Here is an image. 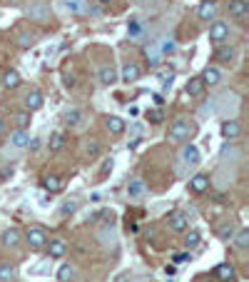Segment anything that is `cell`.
<instances>
[{
	"mask_svg": "<svg viewBox=\"0 0 249 282\" xmlns=\"http://www.w3.org/2000/svg\"><path fill=\"white\" fill-rule=\"evenodd\" d=\"M194 133H197V128H194V123H189L187 118H180V120H175V123L170 125V140L185 142V140H189Z\"/></svg>",
	"mask_w": 249,
	"mask_h": 282,
	"instance_id": "obj_1",
	"label": "cell"
},
{
	"mask_svg": "<svg viewBox=\"0 0 249 282\" xmlns=\"http://www.w3.org/2000/svg\"><path fill=\"white\" fill-rule=\"evenodd\" d=\"M48 240H50V237H48V230L40 227V225H30V227L25 230V242L30 245V250H43Z\"/></svg>",
	"mask_w": 249,
	"mask_h": 282,
	"instance_id": "obj_2",
	"label": "cell"
},
{
	"mask_svg": "<svg viewBox=\"0 0 249 282\" xmlns=\"http://www.w3.org/2000/svg\"><path fill=\"white\" fill-rule=\"evenodd\" d=\"M25 15L30 18V20H35V23H48L50 20V8L45 5V3H30L28 8H25Z\"/></svg>",
	"mask_w": 249,
	"mask_h": 282,
	"instance_id": "obj_3",
	"label": "cell"
},
{
	"mask_svg": "<svg viewBox=\"0 0 249 282\" xmlns=\"http://www.w3.org/2000/svg\"><path fill=\"white\" fill-rule=\"evenodd\" d=\"M209 40H212L214 45L227 43V40H229V25H227L224 20H214V23L209 25Z\"/></svg>",
	"mask_w": 249,
	"mask_h": 282,
	"instance_id": "obj_4",
	"label": "cell"
},
{
	"mask_svg": "<svg viewBox=\"0 0 249 282\" xmlns=\"http://www.w3.org/2000/svg\"><path fill=\"white\" fill-rule=\"evenodd\" d=\"M167 222H170V230L172 232H187L189 230V215L182 210H175L167 217Z\"/></svg>",
	"mask_w": 249,
	"mask_h": 282,
	"instance_id": "obj_5",
	"label": "cell"
},
{
	"mask_svg": "<svg viewBox=\"0 0 249 282\" xmlns=\"http://www.w3.org/2000/svg\"><path fill=\"white\" fill-rule=\"evenodd\" d=\"M45 250H48V257L50 260H60V257H65V252H67V245H65V240L53 237V240L45 242Z\"/></svg>",
	"mask_w": 249,
	"mask_h": 282,
	"instance_id": "obj_6",
	"label": "cell"
},
{
	"mask_svg": "<svg viewBox=\"0 0 249 282\" xmlns=\"http://www.w3.org/2000/svg\"><path fill=\"white\" fill-rule=\"evenodd\" d=\"M43 105H45V98H43L40 90H30V92L25 95V110H28V113H35V110H40Z\"/></svg>",
	"mask_w": 249,
	"mask_h": 282,
	"instance_id": "obj_7",
	"label": "cell"
},
{
	"mask_svg": "<svg viewBox=\"0 0 249 282\" xmlns=\"http://www.w3.org/2000/svg\"><path fill=\"white\" fill-rule=\"evenodd\" d=\"M189 190H192V193H197V195L207 193V190H209V175L197 172L194 177H189Z\"/></svg>",
	"mask_w": 249,
	"mask_h": 282,
	"instance_id": "obj_8",
	"label": "cell"
},
{
	"mask_svg": "<svg viewBox=\"0 0 249 282\" xmlns=\"http://www.w3.org/2000/svg\"><path fill=\"white\" fill-rule=\"evenodd\" d=\"M199 77H202V82H204V85L214 87V85H219V82H222V70H219L217 65H207L204 72H202Z\"/></svg>",
	"mask_w": 249,
	"mask_h": 282,
	"instance_id": "obj_9",
	"label": "cell"
},
{
	"mask_svg": "<svg viewBox=\"0 0 249 282\" xmlns=\"http://www.w3.org/2000/svg\"><path fill=\"white\" fill-rule=\"evenodd\" d=\"M214 277L219 282H232V280H237V270L229 262H222V265L214 267Z\"/></svg>",
	"mask_w": 249,
	"mask_h": 282,
	"instance_id": "obj_10",
	"label": "cell"
},
{
	"mask_svg": "<svg viewBox=\"0 0 249 282\" xmlns=\"http://www.w3.org/2000/svg\"><path fill=\"white\" fill-rule=\"evenodd\" d=\"M219 130H222V138H224V140H237L239 133H242V128H239L237 120H224Z\"/></svg>",
	"mask_w": 249,
	"mask_h": 282,
	"instance_id": "obj_11",
	"label": "cell"
},
{
	"mask_svg": "<svg viewBox=\"0 0 249 282\" xmlns=\"http://www.w3.org/2000/svg\"><path fill=\"white\" fill-rule=\"evenodd\" d=\"M3 247H8V250H18L20 247V232L15 230V227H10V230H5L3 232Z\"/></svg>",
	"mask_w": 249,
	"mask_h": 282,
	"instance_id": "obj_12",
	"label": "cell"
},
{
	"mask_svg": "<svg viewBox=\"0 0 249 282\" xmlns=\"http://www.w3.org/2000/svg\"><path fill=\"white\" fill-rule=\"evenodd\" d=\"M229 15H232V18H247L249 0H229Z\"/></svg>",
	"mask_w": 249,
	"mask_h": 282,
	"instance_id": "obj_13",
	"label": "cell"
},
{
	"mask_svg": "<svg viewBox=\"0 0 249 282\" xmlns=\"http://www.w3.org/2000/svg\"><path fill=\"white\" fill-rule=\"evenodd\" d=\"M214 13H217V3H209V0H202L197 8L199 20H214Z\"/></svg>",
	"mask_w": 249,
	"mask_h": 282,
	"instance_id": "obj_14",
	"label": "cell"
},
{
	"mask_svg": "<svg viewBox=\"0 0 249 282\" xmlns=\"http://www.w3.org/2000/svg\"><path fill=\"white\" fill-rule=\"evenodd\" d=\"M145 193H147V187H145L142 180H130V182H127V198H130V200H140Z\"/></svg>",
	"mask_w": 249,
	"mask_h": 282,
	"instance_id": "obj_15",
	"label": "cell"
},
{
	"mask_svg": "<svg viewBox=\"0 0 249 282\" xmlns=\"http://www.w3.org/2000/svg\"><path fill=\"white\" fill-rule=\"evenodd\" d=\"M204 82H202V77H189L187 80V85H185V92L189 95V98H197V95H202L204 92Z\"/></svg>",
	"mask_w": 249,
	"mask_h": 282,
	"instance_id": "obj_16",
	"label": "cell"
},
{
	"mask_svg": "<svg viewBox=\"0 0 249 282\" xmlns=\"http://www.w3.org/2000/svg\"><path fill=\"white\" fill-rule=\"evenodd\" d=\"M10 145H13L15 150H25V147L30 145V135H28L25 130H15V133H10Z\"/></svg>",
	"mask_w": 249,
	"mask_h": 282,
	"instance_id": "obj_17",
	"label": "cell"
},
{
	"mask_svg": "<svg viewBox=\"0 0 249 282\" xmlns=\"http://www.w3.org/2000/svg\"><path fill=\"white\" fill-rule=\"evenodd\" d=\"M214 60H217V63L229 65V63H234V60H237V50H234V48H217Z\"/></svg>",
	"mask_w": 249,
	"mask_h": 282,
	"instance_id": "obj_18",
	"label": "cell"
},
{
	"mask_svg": "<svg viewBox=\"0 0 249 282\" xmlns=\"http://www.w3.org/2000/svg\"><path fill=\"white\" fill-rule=\"evenodd\" d=\"M97 77H100V82H102V85H115V82L120 80V77H117V70H115L112 65H105V68H100Z\"/></svg>",
	"mask_w": 249,
	"mask_h": 282,
	"instance_id": "obj_19",
	"label": "cell"
},
{
	"mask_svg": "<svg viewBox=\"0 0 249 282\" xmlns=\"http://www.w3.org/2000/svg\"><path fill=\"white\" fill-rule=\"evenodd\" d=\"M199 147L197 145H185L182 147V162H187V165H197L199 162Z\"/></svg>",
	"mask_w": 249,
	"mask_h": 282,
	"instance_id": "obj_20",
	"label": "cell"
},
{
	"mask_svg": "<svg viewBox=\"0 0 249 282\" xmlns=\"http://www.w3.org/2000/svg\"><path fill=\"white\" fill-rule=\"evenodd\" d=\"M140 75H142L140 65H135V63H127V65L122 68V72H120V80H125V82H135V80H140Z\"/></svg>",
	"mask_w": 249,
	"mask_h": 282,
	"instance_id": "obj_21",
	"label": "cell"
},
{
	"mask_svg": "<svg viewBox=\"0 0 249 282\" xmlns=\"http://www.w3.org/2000/svg\"><path fill=\"white\" fill-rule=\"evenodd\" d=\"M20 82H23L20 72H18V70H5V75H3V87L15 90V87H20Z\"/></svg>",
	"mask_w": 249,
	"mask_h": 282,
	"instance_id": "obj_22",
	"label": "cell"
},
{
	"mask_svg": "<svg viewBox=\"0 0 249 282\" xmlns=\"http://www.w3.org/2000/svg\"><path fill=\"white\" fill-rule=\"evenodd\" d=\"M105 128H107L112 135H122L125 133V120L122 118H117V115H110V118L105 120Z\"/></svg>",
	"mask_w": 249,
	"mask_h": 282,
	"instance_id": "obj_23",
	"label": "cell"
},
{
	"mask_svg": "<svg viewBox=\"0 0 249 282\" xmlns=\"http://www.w3.org/2000/svg\"><path fill=\"white\" fill-rule=\"evenodd\" d=\"M43 185H45V190H50V193H60L62 187H65L60 175H48V177L43 180Z\"/></svg>",
	"mask_w": 249,
	"mask_h": 282,
	"instance_id": "obj_24",
	"label": "cell"
},
{
	"mask_svg": "<svg viewBox=\"0 0 249 282\" xmlns=\"http://www.w3.org/2000/svg\"><path fill=\"white\" fill-rule=\"evenodd\" d=\"M75 275H77V270H75V265H70V262L60 265V270H58V280L60 282H72Z\"/></svg>",
	"mask_w": 249,
	"mask_h": 282,
	"instance_id": "obj_25",
	"label": "cell"
},
{
	"mask_svg": "<svg viewBox=\"0 0 249 282\" xmlns=\"http://www.w3.org/2000/svg\"><path fill=\"white\" fill-rule=\"evenodd\" d=\"M18 277V267L15 265H10V262H3L0 265V282H10Z\"/></svg>",
	"mask_w": 249,
	"mask_h": 282,
	"instance_id": "obj_26",
	"label": "cell"
},
{
	"mask_svg": "<svg viewBox=\"0 0 249 282\" xmlns=\"http://www.w3.org/2000/svg\"><path fill=\"white\" fill-rule=\"evenodd\" d=\"M80 123H82V110L72 108V110H67V113H65V125H70V128H77Z\"/></svg>",
	"mask_w": 249,
	"mask_h": 282,
	"instance_id": "obj_27",
	"label": "cell"
},
{
	"mask_svg": "<svg viewBox=\"0 0 249 282\" xmlns=\"http://www.w3.org/2000/svg\"><path fill=\"white\" fill-rule=\"evenodd\" d=\"M202 245V235L197 232V230H189L185 237V250L189 252V250H194V247H199Z\"/></svg>",
	"mask_w": 249,
	"mask_h": 282,
	"instance_id": "obj_28",
	"label": "cell"
},
{
	"mask_svg": "<svg viewBox=\"0 0 249 282\" xmlns=\"http://www.w3.org/2000/svg\"><path fill=\"white\" fill-rule=\"evenodd\" d=\"M145 58H147V63H150L152 68L160 65V58H162V55H160V48H157V45H147V48H145Z\"/></svg>",
	"mask_w": 249,
	"mask_h": 282,
	"instance_id": "obj_29",
	"label": "cell"
},
{
	"mask_svg": "<svg viewBox=\"0 0 249 282\" xmlns=\"http://www.w3.org/2000/svg\"><path fill=\"white\" fill-rule=\"evenodd\" d=\"M232 240H234V247L247 250L249 247V230H239V232H234V235H232Z\"/></svg>",
	"mask_w": 249,
	"mask_h": 282,
	"instance_id": "obj_30",
	"label": "cell"
},
{
	"mask_svg": "<svg viewBox=\"0 0 249 282\" xmlns=\"http://www.w3.org/2000/svg\"><path fill=\"white\" fill-rule=\"evenodd\" d=\"M232 235H234V222H224V225H219L217 227V237L219 240H232Z\"/></svg>",
	"mask_w": 249,
	"mask_h": 282,
	"instance_id": "obj_31",
	"label": "cell"
},
{
	"mask_svg": "<svg viewBox=\"0 0 249 282\" xmlns=\"http://www.w3.org/2000/svg\"><path fill=\"white\" fill-rule=\"evenodd\" d=\"M62 145H65V133H55L53 138H50V142H48V147H50V152H58Z\"/></svg>",
	"mask_w": 249,
	"mask_h": 282,
	"instance_id": "obj_32",
	"label": "cell"
},
{
	"mask_svg": "<svg viewBox=\"0 0 249 282\" xmlns=\"http://www.w3.org/2000/svg\"><path fill=\"white\" fill-rule=\"evenodd\" d=\"M18 45L20 48H33L35 45V35L33 33H20L18 35Z\"/></svg>",
	"mask_w": 249,
	"mask_h": 282,
	"instance_id": "obj_33",
	"label": "cell"
},
{
	"mask_svg": "<svg viewBox=\"0 0 249 282\" xmlns=\"http://www.w3.org/2000/svg\"><path fill=\"white\" fill-rule=\"evenodd\" d=\"M15 125H18V130H25L28 125H30V113L25 110V113H18L15 115Z\"/></svg>",
	"mask_w": 249,
	"mask_h": 282,
	"instance_id": "obj_34",
	"label": "cell"
},
{
	"mask_svg": "<svg viewBox=\"0 0 249 282\" xmlns=\"http://www.w3.org/2000/svg\"><path fill=\"white\" fill-rule=\"evenodd\" d=\"M162 118H165V113L157 108V110H147V120L150 123H162Z\"/></svg>",
	"mask_w": 249,
	"mask_h": 282,
	"instance_id": "obj_35",
	"label": "cell"
},
{
	"mask_svg": "<svg viewBox=\"0 0 249 282\" xmlns=\"http://www.w3.org/2000/svg\"><path fill=\"white\" fill-rule=\"evenodd\" d=\"M112 167H115V160H105L102 167H100V177H107L112 172Z\"/></svg>",
	"mask_w": 249,
	"mask_h": 282,
	"instance_id": "obj_36",
	"label": "cell"
},
{
	"mask_svg": "<svg viewBox=\"0 0 249 282\" xmlns=\"http://www.w3.org/2000/svg\"><path fill=\"white\" fill-rule=\"evenodd\" d=\"M187 260H189V252H175V255H172V262H175V265H182Z\"/></svg>",
	"mask_w": 249,
	"mask_h": 282,
	"instance_id": "obj_37",
	"label": "cell"
},
{
	"mask_svg": "<svg viewBox=\"0 0 249 282\" xmlns=\"http://www.w3.org/2000/svg\"><path fill=\"white\" fill-rule=\"evenodd\" d=\"M75 210H77V203H75V200H67V203L62 205V215H72Z\"/></svg>",
	"mask_w": 249,
	"mask_h": 282,
	"instance_id": "obj_38",
	"label": "cell"
},
{
	"mask_svg": "<svg viewBox=\"0 0 249 282\" xmlns=\"http://www.w3.org/2000/svg\"><path fill=\"white\" fill-rule=\"evenodd\" d=\"M162 53H175V43L172 40H165L162 43Z\"/></svg>",
	"mask_w": 249,
	"mask_h": 282,
	"instance_id": "obj_39",
	"label": "cell"
},
{
	"mask_svg": "<svg viewBox=\"0 0 249 282\" xmlns=\"http://www.w3.org/2000/svg\"><path fill=\"white\" fill-rule=\"evenodd\" d=\"M3 130H5V120L0 118V135H3Z\"/></svg>",
	"mask_w": 249,
	"mask_h": 282,
	"instance_id": "obj_40",
	"label": "cell"
},
{
	"mask_svg": "<svg viewBox=\"0 0 249 282\" xmlns=\"http://www.w3.org/2000/svg\"><path fill=\"white\" fill-rule=\"evenodd\" d=\"M97 3H110V0H97Z\"/></svg>",
	"mask_w": 249,
	"mask_h": 282,
	"instance_id": "obj_41",
	"label": "cell"
},
{
	"mask_svg": "<svg viewBox=\"0 0 249 282\" xmlns=\"http://www.w3.org/2000/svg\"><path fill=\"white\" fill-rule=\"evenodd\" d=\"M209 3H217V0H209Z\"/></svg>",
	"mask_w": 249,
	"mask_h": 282,
	"instance_id": "obj_42",
	"label": "cell"
}]
</instances>
